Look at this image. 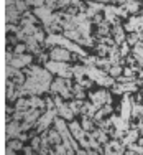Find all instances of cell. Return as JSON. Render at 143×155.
I'll use <instances>...</instances> for the list:
<instances>
[{"label":"cell","mask_w":143,"mask_h":155,"mask_svg":"<svg viewBox=\"0 0 143 155\" xmlns=\"http://www.w3.org/2000/svg\"><path fill=\"white\" fill-rule=\"evenodd\" d=\"M48 56H49L53 61H64L66 63V61H69L72 58V54H71V51L66 50L64 46H58L56 45L49 53H48Z\"/></svg>","instance_id":"cell-1"},{"label":"cell","mask_w":143,"mask_h":155,"mask_svg":"<svg viewBox=\"0 0 143 155\" xmlns=\"http://www.w3.org/2000/svg\"><path fill=\"white\" fill-rule=\"evenodd\" d=\"M56 112H58L56 109H48V112L45 114V116H40L38 122H36V127H38V132L45 130V129L48 127V125L51 124V120H54L53 117L56 116Z\"/></svg>","instance_id":"cell-2"},{"label":"cell","mask_w":143,"mask_h":155,"mask_svg":"<svg viewBox=\"0 0 143 155\" xmlns=\"http://www.w3.org/2000/svg\"><path fill=\"white\" fill-rule=\"evenodd\" d=\"M56 110H58V114H59L63 119L72 120V117H74V112L69 109V106H64L63 102H61L59 97H56Z\"/></svg>","instance_id":"cell-3"},{"label":"cell","mask_w":143,"mask_h":155,"mask_svg":"<svg viewBox=\"0 0 143 155\" xmlns=\"http://www.w3.org/2000/svg\"><path fill=\"white\" fill-rule=\"evenodd\" d=\"M31 60L33 58L30 56V54H15V58H13L12 60V63H10V64L13 66V68H23V66H27V64H30L31 63Z\"/></svg>","instance_id":"cell-4"},{"label":"cell","mask_w":143,"mask_h":155,"mask_svg":"<svg viewBox=\"0 0 143 155\" xmlns=\"http://www.w3.org/2000/svg\"><path fill=\"white\" fill-rule=\"evenodd\" d=\"M130 116H132V99H130V96H125L122 101V119L128 120Z\"/></svg>","instance_id":"cell-5"},{"label":"cell","mask_w":143,"mask_h":155,"mask_svg":"<svg viewBox=\"0 0 143 155\" xmlns=\"http://www.w3.org/2000/svg\"><path fill=\"white\" fill-rule=\"evenodd\" d=\"M123 91H130V93H133V91H137V83H123V84H120V86H115V89H113V93L115 94H120V93H123Z\"/></svg>","instance_id":"cell-6"},{"label":"cell","mask_w":143,"mask_h":155,"mask_svg":"<svg viewBox=\"0 0 143 155\" xmlns=\"http://www.w3.org/2000/svg\"><path fill=\"white\" fill-rule=\"evenodd\" d=\"M18 17H20V12L17 10V7L15 5H12V7H7V21H12V23H15V21L18 20Z\"/></svg>","instance_id":"cell-7"},{"label":"cell","mask_w":143,"mask_h":155,"mask_svg":"<svg viewBox=\"0 0 143 155\" xmlns=\"http://www.w3.org/2000/svg\"><path fill=\"white\" fill-rule=\"evenodd\" d=\"M133 56L137 60L138 64H143V43L138 41L137 45L133 46Z\"/></svg>","instance_id":"cell-8"},{"label":"cell","mask_w":143,"mask_h":155,"mask_svg":"<svg viewBox=\"0 0 143 155\" xmlns=\"http://www.w3.org/2000/svg\"><path fill=\"white\" fill-rule=\"evenodd\" d=\"M137 139H138V130H130V132L125 135V137H123L122 145H123V147H128L130 143H133Z\"/></svg>","instance_id":"cell-9"},{"label":"cell","mask_w":143,"mask_h":155,"mask_svg":"<svg viewBox=\"0 0 143 155\" xmlns=\"http://www.w3.org/2000/svg\"><path fill=\"white\" fill-rule=\"evenodd\" d=\"M110 120H112V124L115 125L117 129H120V130H125V129H128V124H127V120H123L122 117L112 116V117H110Z\"/></svg>","instance_id":"cell-10"},{"label":"cell","mask_w":143,"mask_h":155,"mask_svg":"<svg viewBox=\"0 0 143 155\" xmlns=\"http://www.w3.org/2000/svg\"><path fill=\"white\" fill-rule=\"evenodd\" d=\"M46 104V101H41L40 97H36V96H33V97H30V107L31 109H43Z\"/></svg>","instance_id":"cell-11"},{"label":"cell","mask_w":143,"mask_h":155,"mask_svg":"<svg viewBox=\"0 0 143 155\" xmlns=\"http://www.w3.org/2000/svg\"><path fill=\"white\" fill-rule=\"evenodd\" d=\"M48 137H49V142H53L54 145L61 143V140H63V137H61V134L58 130H48Z\"/></svg>","instance_id":"cell-12"},{"label":"cell","mask_w":143,"mask_h":155,"mask_svg":"<svg viewBox=\"0 0 143 155\" xmlns=\"http://www.w3.org/2000/svg\"><path fill=\"white\" fill-rule=\"evenodd\" d=\"M132 116H133L135 119H138L140 116H143V106L138 104V102H135V104L132 106Z\"/></svg>","instance_id":"cell-13"},{"label":"cell","mask_w":143,"mask_h":155,"mask_svg":"<svg viewBox=\"0 0 143 155\" xmlns=\"http://www.w3.org/2000/svg\"><path fill=\"white\" fill-rule=\"evenodd\" d=\"M17 109L18 110H28L30 107V99H18L17 101Z\"/></svg>","instance_id":"cell-14"},{"label":"cell","mask_w":143,"mask_h":155,"mask_svg":"<svg viewBox=\"0 0 143 155\" xmlns=\"http://www.w3.org/2000/svg\"><path fill=\"white\" fill-rule=\"evenodd\" d=\"M92 127H94V125H92V120L89 119V116H84L82 117V129L86 132H91V130H92Z\"/></svg>","instance_id":"cell-15"},{"label":"cell","mask_w":143,"mask_h":155,"mask_svg":"<svg viewBox=\"0 0 143 155\" xmlns=\"http://www.w3.org/2000/svg\"><path fill=\"white\" fill-rule=\"evenodd\" d=\"M82 104H84L82 101H78V102L74 101V102H71V104H68V106H69V109L76 114V112H81V110H82Z\"/></svg>","instance_id":"cell-16"},{"label":"cell","mask_w":143,"mask_h":155,"mask_svg":"<svg viewBox=\"0 0 143 155\" xmlns=\"http://www.w3.org/2000/svg\"><path fill=\"white\" fill-rule=\"evenodd\" d=\"M8 147L12 150H20V149H23V143H21L20 139H13L12 142H8Z\"/></svg>","instance_id":"cell-17"},{"label":"cell","mask_w":143,"mask_h":155,"mask_svg":"<svg viewBox=\"0 0 143 155\" xmlns=\"http://www.w3.org/2000/svg\"><path fill=\"white\" fill-rule=\"evenodd\" d=\"M115 38H117V45H120V43L125 40V33H123V30L120 27L115 28Z\"/></svg>","instance_id":"cell-18"},{"label":"cell","mask_w":143,"mask_h":155,"mask_svg":"<svg viewBox=\"0 0 143 155\" xmlns=\"http://www.w3.org/2000/svg\"><path fill=\"white\" fill-rule=\"evenodd\" d=\"M109 73H110L112 78H117V76H120V73H122V68H120L119 64H112L110 68H109Z\"/></svg>","instance_id":"cell-19"},{"label":"cell","mask_w":143,"mask_h":155,"mask_svg":"<svg viewBox=\"0 0 143 155\" xmlns=\"http://www.w3.org/2000/svg\"><path fill=\"white\" fill-rule=\"evenodd\" d=\"M15 7L20 13H25V8H27V2L25 0H15Z\"/></svg>","instance_id":"cell-20"},{"label":"cell","mask_w":143,"mask_h":155,"mask_svg":"<svg viewBox=\"0 0 143 155\" xmlns=\"http://www.w3.org/2000/svg\"><path fill=\"white\" fill-rule=\"evenodd\" d=\"M31 147H33V150H36V152H38L40 147H41V137H33V140H31Z\"/></svg>","instance_id":"cell-21"},{"label":"cell","mask_w":143,"mask_h":155,"mask_svg":"<svg viewBox=\"0 0 143 155\" xmlns=\"http://www.w3.org/2000/svg\"><path fill=\"white\" fill-rule=\"evenodd\" d=\"M128 51H130V45H128V43H123L122 48H120V54L127 56V54H128Z\"/></svg>","instance_id":"cell-22"},{"label":"cell","mask_w":143,"mask_h":155,"mask_svg":"<svg viewBox=\"0 0 143 155\" xmlns=\"http://www.w3.org/2000/svg\"><path fill=\"white\" fill-rule=\"evenodd\" d=\"M25 50H27V43H21V45H18L15 48V54H21Z\"/></svg>","instance_id":"cell-23"},{"label":"cell","mask_w":143,"mask_h":155,"mask_svg":"<svg viewBox=\"0 0 143 155\" xmlns=\"http://www.w3.org/2000/svg\"><path fill=\"white\" fill-rule=\"evenodd\" d=\"M23 152H25V153H33V147H31V149H30V147H25Z\"/></svg>","instance_id":"cell-24"},{"label":"cell","mask_w":143,"mask_h":155,"mask_svg":"<svg viewBox=\"0 0 143 155\" xmlns=\"http://www.w3.org/2000/svg\"><path fill=\"white\" fill-rule=\"evenodd\" d=\"M25 2H27V3H33V0H25Z\"/></svg>","instance_id":"cell-25"},{"label":"cell","mask_w":143,"mask_h":155,"mask_svg":"<svg viewBox=\"0 0 143 155\" xmlns=\"http://www.w3.org/2000/svg\"><path fill=\"white\" fill-rule=\"evenodd\" d=\"M140 74H141V76H143V69H141V73H140Z\"/></svg>","instance_id":"cell-26"}]
</instances>
